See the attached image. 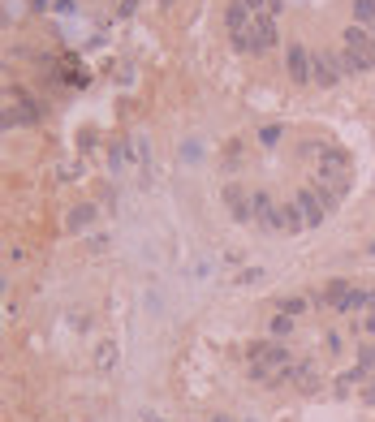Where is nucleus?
<instances>
[{"label":"nucleus","mask_w":375,"mask_h":422,"mask_svg":"<svg viewBox=\"0 0 375 422\" xmlns=\"http://www.w3.org/2000/svg\"><path fill=\"white\" fill-rule=\"evenodd\" d=\"M246 353H250V375L255 379H268V384H276V375L293 362V353L281 349V345H272V340H259V345H250Z\"/></svg>","instance_id":"1"},{"label":"nucleus","mask_w":375,"mask_h":422,"mask_svg":"<svg viewBox=\"0 0 375 422\" xmlns=\"http://www.w3.org/2000/svg\"><path fill=\"white\" fill-rule=\"evenodd\" d=\"M285 69L293 82H315V60H311V47H302V43H289L285 47Z\"/></svg>","instance_id":"2"},{"label":"nucleus","mask_w":375,"mask_h":422,"mask_svg":"<svg viewBox=\"0 0 375 422\" xmlns=\"http://www.w3.org/2000/svg\"><path fill=\"white\" fill-rule=\"evenodd\" d=\"M311 60H315V87H336L341 82V65H336V56L328 47H315Z\"/></svg>","instance_id":"3"},{"label":"nucleus","mask_w":375,"mask_h":422,"mask_svg":"<svg viewBox=\"0 0 375 422\" xmlns=\"http://www.w3.org/2000/svg\"><path fill=\"white\" fill-rule=\"evenodd\" d=\"M293 203H298L302 220H306V229H319L323 216H328V207L319 203V194H315V190H298V199H293Z\"/></svg>","instance_id":"4"},{"label":"nucleus","mask_w":375,"mask_h":422,"mask_svg":"<svg viewBox=\"0 0 375 422\" xmlns=\"http://www.w3.org/2000/svg\"><path fill=\"white\" fill-rule=\"evenodd\" d=\"M250 199H255V224H259V229L281 233V207H276L268 194H250Z\"/></svg>","instance_id":"5"},{"label":"nucleus","mask_w":375,"mask_h":422,"mask_svg":"<svg viewBox=\"0 0 375 422\" xmlns=\"http://www.w3.org/2000/svg\"><path fill=\"white\" fill-rule=\"evenodd\" d=\"M350 298H354V285L350 280H328V285H323V293H319V302L332 306V311H341V315L350 311Z\"/></svg>","instance_id":"6"},{"label":"nucleus","mask_w":375,"mask_h":422,"mask_svg":"<svg viewBox=\"0 0 375 422\" xmlns=\"http://www.w3.org/2000/svg\"><path fill=\"white\" fill-rule=\"evenodd\" d=\"M224 207L233 211V220H255V199H246L242 186H224Z\"/></svg>","instance_id":"7"},{"label":"nucleus","mask_w":375,"mask_h":422,"mask_svg":"<svg viewBox=\"0 0 375 422\" xmlns=\"http://www.w3.org/2000/svg\"><path fill=\"white\" fill-rule=\"evenodd\" d=\"M224 26H229V35H242V30L255 26V13L246 9V0H229V9H224Z\"/></svg>","instance_id":"8"},{"label":"nucleus","mask_w":375,"mask_h":422,"mask_svg":"<svg viewBox=\"0 0 375 422\" xmlns=\"http://www.w3.org/2000/svg\"><path fill=\"white\" fill-rule=\"evenodd\" d=\"M345 47H354V52H371V56H375V35H371V26L350 22V26H345Z\"/></svg>","instance_id":"9"},{"label":"nucleus","mask_w":375,"mask_h":422,"mask_svg":"<svg viewBox=\"0 0 375 422\" xmlns=\"http://www.w3.org/2000/svg\"><path fill=\"white\" fill-rule=\"evenodd\" d=\"M276 39H281V35H276V22L259 13V18H255V52H268V47H276Z\"/></svg>","instance_id":"10"},{"label":"nucleus","mask_w":375,"mask_h":422,"mask_svg":"<svg viewBox=\"0 0 375 422\" xmlns=\"http://www.w3.org/2000/svg\"><path fill=\"white\" fill-rule=\"evenodd\" d=\"M306 229V220H302V211H298V203H289V207H281V233H302Z\"/></svg>","instance_id":"11"},{"label":"nucleus","mask_w":375,"mask_h":422,"mask_svg":"<svg viewBox=\"0 0 375 422\" xmlns=\"http://www.w3.org/2000/svg\"><path fill=\"white\" fill-rule=\"evenodd\" d=\"M350 311H375V285H354Z\"/></svg>","instance_id":"12"},{"label":"nucleus","mask_w":375,"mask_h":422,"mask_svg":"<svg viewBox=\"0 0 375 422\" xmlns=\"http://www.w3.org/2000/svg\"><path fill=\"white\" fill-rule=\"evenodd\" d=\"M341 56H345V69H358V74H367L371 65H375V56H371V52H354V47H345Z\"/></svg>","instance_id":"13"},{"label":"nucleus","mask_w":375,"mask_h":422,"mask_svg":"<svg viewBox=\"0 0 375 422\" xmlns=\"http://www.w3.org/2000/svg\"><path fill=\"white\" fill-rule=\"evenodd\" d=\"M91 220H95V207H91V203H83V207H74V211H69V229H74V233H83Z\"/></svg>","instance_id":"14"},{"label":"nucleus","mask_w":375,"mask_h":422,"mask_svg":"<svg viewBox=\"0 0 375 422\" xmlns=\"http://www.w3.org/2000/svg\"><path fill=\"white\" fill-rule=\"evenodd\" d=\"M354 22L358 26H375V0H354Z\"/></svg>","instance_id":"15"},{"label":"nucleus","mask_w":375,"mask_h":422,"mask_svg":"<svg viewBox=\"0 0 375 422\" xmlns=\"http://www.w3.org/2000/svg\"><path fill=\"white\" fill-rule=\"evenodd\" d=\"M293 328H298V323H293V315H272V323H268L272 336H289Z\"/></svg>","instance_id":"16"},{"label":"nucleus","mask_w":375,"mask_h":422,"mask_svg":"<svg viewBox=\"0 0 375 422\" xmlns=\"http://www.w3.org/2000/svg\"><path fill=\"white\" fill-rule=\"evenodd\" d=\"M95 362H100V370H112L117 366V345H112V340H100V358Z\"/></svg>","instance_id":"17"},{"label":"nucleus","mask_w":375,"mask_h":422,"mask_svg":"<svg viewBox=\"0 0 375 422\" xmlns=\"http://www.w3.org/2000/svg\"><path fill=\"white\" fill-rule=\"evenodd\" d=\"M306 306H311L306 298H281V315H293V319H298V315H306Z\"/></svg>","instance_id":"18"},{"label":"nucleus","mask_w":375,"mask_h":422,"mask_svg":"<svg viewBox=\"0 0 375 422\" xmlns=\"http://www.w3.org/2000/svg\"><path fill=\"white\" fill-rule=\"evenodd\" d=\"M259 142H264V147H276V142H281V125H264L259 129Z\"/></svg>","instance_id":"19"},{"label":"nucleus","mask_w":375,"mask_h":422,"mask_svg":"<svg viewBox=\"0 0 375 422\" xmlns=\"http://www.w3.org/2000/svg\"><path fill=\"white\" fill-rule=\"evenodd\" d=\"M315 194H319V203H323V207H328V211H332V207L341 203V194H332L328 186H315Z\"/></svg>","instance_id":"20"},{"label":"nucleus","mask_w":375,"mask_h":422,"mask_svg":"<svg viewBox=\"0 0 375 422\" xmlns=\"http://www.w3.org/2000/svg\"><path fill=\"white\" fill-rule=\"evenodd\" d=\"M237 280H242V285H255V280H264V271H259V267H246V271L237 276Z\"/></svg>","instance_id":"21"},{"label":"nucleus","mask_w":375,"mask_h":422,"mask_svg":"<svg viewBox=\"0 0 375 422\" xmlns=\"http://www.w3.org/2000/svg\"><path fill=\"white\" fill-rule=\"evenodd\" d=\"M363 401H367V405H375V375H371V379H363Z\"/></svg>","instance_id":"22"},{"label":"nucleus","mask_w":375,"mask_h":422,"mask_svg":"<svg viewBox=\"0 0 375 422\" xmlns=\"http://www.w3.org/2000/svg\"><path fill=\"white\" fill-rule=\"evenodd\" d=\"M358 328H363L367 336H375V311H367V315H363V323H358Z\"/></svg>","instance_id":"23"},{"label":"nucleus","mask_w":375,"mask_h":422,"mask_svg":"<svg viewBox=\"0 0 375 422\" xmlns=\"http://www.w3.org/2000/svg\"><path fill=\"white\" fill-rule=\"evenodd\" d=\"M134 9H138V0H121V5H117V13H121V18H129Z\"/></svg>","instance_id":"24"},{"label":"nucleus","mask_w":375,"mask_h":422,"mask_svg":"<svg viewBox=\"0 0 375 422\" xmlns=\"http://www.w3.org/2000/svg\"><path fill=\"white\" fill-rule=\"evenodd\" d=\"M246 9H250V13H255V18H259V13H264V9H268V0H246Z\"/></svg>","instance_id":"25"},{"label":"nucleus","mask_w":375,"mask_h":422,"mask_svg":"<svg viewBox=\"0 0 375 422\" xmlns=\"http://www.w3.org/2000/svg\"><path fill=\"white\" fill-rule=\"evenodd\" d=\"M211 422H229V418H211Z\"/></svg>","instance_id":"26"},{"label":"nucleus","mask_w":375,"mask_h":422,"mask_svg":"<svg viewBox=\"0 0 375 422\" xmlns=\"http://www.w3.org/2000/svg\"><path fill=\"white\" fill-rule=\"evenodd\" d=\"M371 35H375V26H371Z\"/></svg>","instance_id":"27"},{"label":"nucleus","mask_w":375,"mask_h":422,"mask_svg":"<svg viewBox=\"0 0 375 422\" xmlns=\"http://www.w3.org/2000/svg\"><path fill=\"white\" fill-rule=\"evenodd\" d=\"M151 422H160V418H151Z\"/></svg>","instance_id":"28"}]
</instances>
